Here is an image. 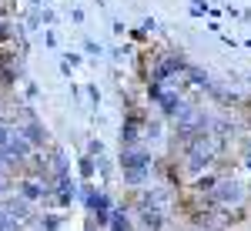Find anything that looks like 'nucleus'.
<instances>
[{
    "instance_id": "nucleus-6",
    "label": "nucleus",
    "mask_w": 251,
    "mask_h": 231,
    "mask_svg": "<svg viewBox=\"0 0 251 231\" xmlns=\"http://www.w3.org/2000/svg\"><path fill=\"white\" fill-rule=\"evenodd\" d=\"M111 231H131V221H127L124 214H114V225H111Z\"/></svg>"
},
{
    "instance_id": "nucleus-2",
    "label": "nucleus",
    "mask_w": 251,
    "mask_h": 231,
    "mask_svg": "<svg viewBox=\"0 0 251 231\" xmlns=\"http://www.w3.org/2000/svg\"><path fill=\"white\" fill-rule=\"evenodd\" d=\"M208 205L211 208H218V211H241L245 205H248V188L238 181V178H228V174H221L218 181H214L211 194H208Z\"/></svg>"
},
{
    "instance_id": "nucleus-5",
    "label": "nucleus",
    "mask_w": 251,
    "mask_h": 231,
    "mask_svg": "<svg viewBox=\"0 0 251 231\" xmlns=\"http://www.w3.org/2000/svg\"><path fill=\"white\" fill-rule=\"evenodd\" d=\"M141 225L148 231H164L168 221H164V211L161 208H141Z\"/></svg>"
},
{
    "instance_id": "nucleus-7",
    "label": "nucleus",
    "mask_w": 251,
    "mask_h": 231,
    "mask_svg": "<svg viewBox=\"0 0 251 231\" xmlns=\"http://www.w3.org/2000/svg\"><path fill=\"white\" fill-rule=\"evenodd\" d=\"M191 3H194V7H191L194 14H201V10H204V7H208V3H204V0H191Z\"/></svg>"
},
{
    "instance_id": "nucleus-3",
    "label": "nucleus",
    "mask_w": 251,
    "mask_h": 231,
    "mask_svg": "<svg viewBox=\"0 0 251 231\" xmlns=\"http://www.w3.org/2000/svg\"><path fill=\"white\" fill-rule=\"evenodd\" d=\"M151 164H154V157L148 148H124L121 151V174L131 188H141L151 178Z\"/></svg>"
},
{
    "instance_id": "nucleus-4",
    "label": "nucleus",
    "mask_w": 251,
    "mask_h": 231,
    "mask_svg": "<svg viewBox=\"0 0 251 231\" xmlns=\"http://www.w3.org/2000/svg\"><path fill=\"white\" fill-rule=\"evenodd\" d=\"M141 134H144V117L131 111L127 121H124V128H121V141H124V148H141Z\"/></svg>"
},
{
    "instance_id": "nucleus-8",
    "label": "nucleus",
    "mask_w": 251,
    "mask_h": 231,
    "mask_svg": "<svg viewBox=\"0 0 251 231\" xmlns=\"http://www.w3.org/2000/svg\"><path fill=\"white\" fill-rule=\"evenodd\" d=\"M245 171L251 174V154H245Z\"/></svg>"
},
{
    "instance_id": "nucleus-1",
    "label": "nucleus",
    "mask_w": 251,
    "mask_h": 231,
    "mask_svg": "<svg viewBox=\"0 0 251 231\" xmlns=\"http://www.w3.org/2000/svg\"><path fill=\"white\" fill-rule=\"evenodd\" d=\"M177 151H181V168H184V171L204 174L208 168H214V161L221 157L225 144L204 131V134H194V137H188V141H177Z\"/></svg>"
}]
</instances>
